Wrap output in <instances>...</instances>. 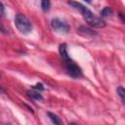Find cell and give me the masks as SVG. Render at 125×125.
Returning a JSON list of instances; mask_svg holds the SVG:
<instances>
[{
    "instance_id": "cell-1",
    "label": "cell",
    "mask_w": 125,
    "mask_h": 125,
    "mask_svg": "<svg viewBox=\"0 0 125 125\" xmlns=\"http://www.w3.org/2000/svg\"><path fill=\"white\" fill-rule=\"evenodd\" d=\"M68 5H70L74 10L78 11L83 16L86 22L88 24H90L91 26L97 27V28H102V27L105 26V22L104 20H102V18H99L98 16H96L93 12H91L88 8H86L81 3L70 0V1H68Z\"/></svg>"
},
{
    "instance_id": "cell-2",
    "label": "cell",
    "mask_w": 125,
    "mask_h": 125,
    "mask_svg": "<svg viewBox=\"0 0 125 125\" xmlns=\"http://www.w3.org/2000/svg\"><path fill=\"white\" fill-rule=\"evenodd\" d=\"M59 51H60V55H61V58H62V65H63V67L65 68L66 73H67L70 77H72V78H74V79L80 78V77L82 76V70H81V68L75 63V62L69 58L68 53H67L66 44H65V43L61 44Z\"/></svg>"
},
{
    "instance_id": "cell-3",
    "label": "cell",
    "mask_w": 125,
    "mask_h": 125,
    "mask_svg": "<svg viewBox=\"0 0 125 125\" xmlns=\"http://www.w3.org/2000/svg\"><path fill=\"white\" fill-rule=\"evenodd\" d=\"M15 25L22 34H28L32 30L31 21L24 15L21 14H17L15 16Z\"/></svg>"
},
{
    "instance_id": "cell-4",
    "label": "cell",
    "mask_w": 125,
    "mask_h": 125,
    "mask_svg": "<svg viewBox=\"0 0 125 125\" xmlns=\"http://www.w3.org/2000/svg\"><path fill=\"white\" fill-rule=\"evenodd\" d=\"M51 25H52V28L60 34H67L69 32V25L64 20L55 18L52 20Z\"/></svg>"
},
{
    "instance_id": "cell-5",
    "label": "cell",
    "mask_w": 125,
    "mask_h": 125,
    "mask_svg": "<svg viewBox=\"0 0 125 125\" xmlns=\"http://www.w3.org/2000/svg\"><path fill=\"white\" fill-rule=\"evenodd\" d=\"M26 94L27 96L32 99V100H35V101H43V97L42 95L40 94V92L38 91H31V90H28L26 91Z\"/></svg>"
},
{
    "instance_id": "cell-6",
    "label": "cell",
    "mask_w": 125,
    "mask_h": 125,
    "mask_svg": "<svg viewBox=\"0 0 125 125\" xmlns=\"http://www.w3.org/2000/svg\"><path fill=\"white\" fill-rule=\"evenodd\" d=\"M77 31H78L79 33L83 34V35H86V36H88V35L93 36V35H95V34H96L92 29L87 28V27H85V26H80V27H79V29H77Z\"/></svg>"
},
{
    "instance_id": "cell-7",
    "label": "cell",
    "mask_w": 125,
    "mask_h": 125,
    "mask_svg": "<svg viewBox=\"0 0 125 125\" xmlns=\"http://www.w3.org/2000/svg\"><path fill=\"white\" fill-rule=\"evenodd\" d=\"M47 114H48V116H49V118L51 119V121L53 122V123H55V124H58V125H60V124H62V121H61V119L55 114V113H53V112H50V111H48L47 112Z\"/></svg>"
},
{
    "instance_id": "cell-8",
    "label": "cell",
    "mask_w": 125,
    "mask_h": 125,
    "mask_svg": "<svg viewBox=\"0 0 125 125\" xmlns=\"http://www.w3.org/2000/svg\"><path fill=\"white\" fill-rule=\"evenodd\" d=\"M113 14V11L110 7H104L102 11H101V16L102 17H109Z\"/></svg>"
},
{
    "instance_id": "cell-9",
    "label": "cell",
    "mask_w": 125,
    "mask_h": 125,
    "mask_svg": "<svg viewBox=\"0 0 125 125\" xmlns=\"http://www.w3.org/2000/svg\"><path fill=\"white\" fill-rule=\"evenodd\" d=\"M41 8L44 12H48L51 8V1L50 0H41Z\"/></svg>"
},
{
    "instance_id": "cell-10",
    "label": "cell",
    "mask_w": 125,
    "mask_h": 125,
    "mask_svg": "<svg viewBox=\"0 0 125 125\" xmlns=\"http://www.w3.org/2000/svg\"><path fill=\"white\" fill-rule=\"evenodd\" d=\"M116 92H117V95L120 97L121 101L124 102V98H125V90H124V88H123L122 86H119V87L117 88Z\"/></svg>"
},
{
    "instance_id": "cell-11",
    "label": "cell",
    "mask_w": 125,
    "mask_h": 125,
    "mask_svg": "<svg viewBox=\"0 0 125 125\" xmlns=\"http://www.w3.org/2000/svg\"><path fill=\"white\" fill-rule=\"evenodd\" d=\"M32 88L35 89V90H37V91H43V90L45 89V88H44V85H43L42 83H37V84L33 85Z\"/></svg>"
},
{
    "instance_id": "cell-12",
    "label": "cell",
    "mask_w": 125,
    "mask_h": 125,
    "mask_svg": "<svg viewBox=\"0 0 125 125\" xmlns=\"http://www.w3.org/2000/svg\"><path fill=\"white\" fill-rule=\"evenodd\" d=\"M5 14V7L3 5V3L0 1V18H2Z\"/></svg>"
},
{
    "instance_id": "cell-13",
    "label": "cell",
    "mask_w": 125,
    "mask_h": 125,
    "mask_svg": "<svg viewBox=\"0 0 125 125\" xmlns=\"http://www.w3.org/2000/svg\"><path fill=\"white\" fill-rule=\"evenodd\" d=\"M0 92H4V89H3L1 86H0Z\"/></svg>"
},
{
    "instance_id": "cell-14",
    "label": "cell",
    "mask_w": 125,
    "mask_h": 125,
    "mask_svg": "<svg viewBox=\"0 0 125 125\" xmlns=\"http://www.w3.org/2000/svg\"><path fill=\"white\" fill-rule=\"evenodd\" d=\"M85 1H87V2H90V1H91V0H85Z\"/></svg>"
},
{
    "instance_id": "cell-15",
    "label": "cell",
    "mask_w": 125,
    "mask_h": 125,
    "mask_svg": "<svg viewBox=\"0 0 125 125\" xmlns=\"http://www.w3.org/2000/svg\"><path fill=\"white\" fill-rule=\"evenodd\" d=\"M0 76H1V73H0Z\"/></svg>"
}]
</instances>
